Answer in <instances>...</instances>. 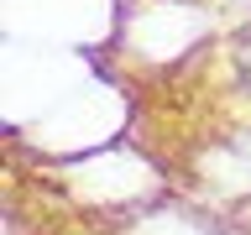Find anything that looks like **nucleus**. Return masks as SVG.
<instances>
[{
  "instance_id": "obj_1",
  "label": "nucleus",
  "mask_w": 251,
  "mask_h": 235,
  "mask_svg": "<svg viewBox=\"0 0 251 235\" xmlns=\"http://www.w3.org/2000/svg\"><path fill=\"white\" fill-rule=\"evenodd\" d=\"M121 0H0L5 47L37 52H84L110 47L121 37Z\"/></svg>"
},
{
  "instance_id": "obj_2",
  "label": "nucleus",
  "mask_w": 251,
  "mask_h": 235,
  "mask_svg": "<svg viewBox=\"0 0 251 235\" xmlns=\"http://www.w3.org/2000/svg\"><path fill=\"white\" fill-rule=\"evenodd\" d=\"M215 31V16L199 0H136L121 16V58L141 73H162L173 63L194 58L204 47V37Z\"/></svg>"
},
{
  "instance_id": "obj_3",
  "label": "nucleus",
  "mask_w": 251,
  "mask_h": 235,
  "mask_svg": "<svg viewBox=\"0 0 251 235\" xmlns=\"http://www.w3.org/2000/svg\"><path fill=\"white\" fill-rule=\"evenodd\" d=\"M63 183L78 204L89 209H105V214H141L162 199V172H157L152 157H141L136 146H105V152H89L78 162H63Z\"/></svg>"
},
{
  "instance_id": "obj_4",
  "label": "nucleus",
  "mask_w": 251,
  "mask_h": 235,
  "mask_svg": "<svg viewBox=\"0 0 251 235\" xmlns=\"http://www.w3.org/2000/svg\"><path fill=\"white\" fill-rule=\"evenodd\" d=\"M121 235H209V225H204L199 214L178 209V204H152V209H141Z\"/></svg>"
}]
</instances>
